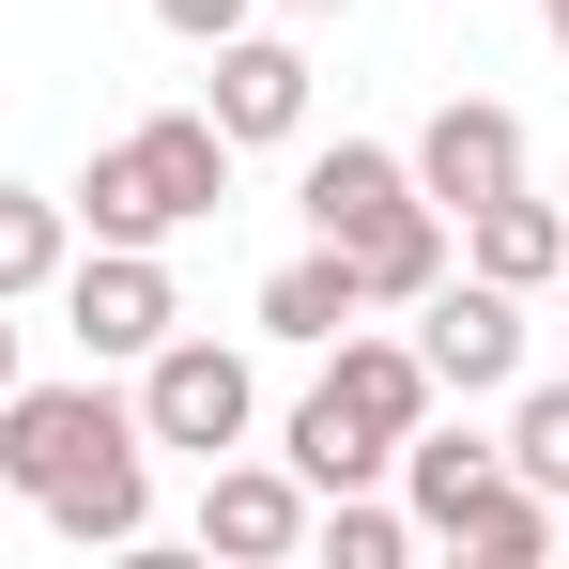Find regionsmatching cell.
Listing matches in <instances>:
<instances>
[{
	"label": "cell",
	"instance_id": "1",
	"mask_svg": "<svg viewBox=\"0 0 569 569\" xmlns=\"http://www.w3.org/2000/svg\"><path fill=\"white\" fill-rule=\"evenodd\" d=\"M62 216H93V247H170L200 216H231V139H216V108H154V123H123L78 200Z\"/></svg>",
	"mask_w": 569,
	"mask_h": 569
},
{
	"label": "cell",
	"instance_id": "2",
	"mask_svg": "<svg viewBox=\"0 0 569 569\" xmlns=\"http://www.w3.org/2000/svg\"><path fill=\"white\" fill-rule=\"evenodd\" d=\"M247 416H262V385H247V355L231 339H154L139 355V447H186V462H231L247 447Z\"/></svg>",
	"mask_w": 569,
	"mask_h": 569
},
{
	"label": "cell",
	"instance_id": "3",
	"mask_svg": "<svg viewBox=\"0 0 569 569\" xmlns=\"http://www.w3.org/2000/svg\"><path fill=\"white\" fill-rule=\"evenodd\" d=\"M523 339H539V323H523V292H492L477 262L416 292V355H431L447 400H508V385H523Z\"/></svg>",
	"mask_w": 569,
	"mask_h": 569
},
{
	"label": "cell",
	"instance_id": "4",
	"mask_svg": "<svg viewBox=\"0 0 569 569\" xmlns=\"http://www.w3.org/2000/svg\"><path fill=\"white\" fill-rule=\"evenodd\" d=\"M108 447H139V400H108V385H0V477L16 492L108 462Z\"/></svg>",
	"mask_w": 569,
	"mask_h": 569
},
{
	"label": "cell",
	"instance_id": "5",
	"mask_svg": "<svg viewBox=\"0 0 569 569\" xmlns=\"http://www.w3.org/2000/svg\"><path fill=\"white\" fill-rule=\"evenodd\" d=\"M62 323H78V355H93V370H139V355L186 323V292H170L154 247H93V262H62Z\"/></svg>",
	"mask_w": 569,
	"mask_h": 569
},
{
	"label": "cell",
	"instance_id": "6",
	"mask_svg": "<svg viewBox=\"0 0 569 569\" xmlns=\"http://www.w3.org/2000/svg\"><path fill=\"white\" fill-rule=\"evenodd\" d=\"M400 170H416V200L462 231L477 200H508V186H523V123H508L492 93H447L431 123H416V154H400Z\"/></svg>",
	"mask_w": 569,
	"mask_h": 569
},
{
	"label": "cell",
	"instance_id": "7",
	"mask_svg": "<svg viewBox=\"0 0 569 569\" xmlns=\"http://www.w3.org/2000/svg\"><path fill=\"white\" fill-rule=\"evenodd\" d=\"M308 477L292 462H200V555H231V569H278V555H308Z\"/></svg>",
	"mask_w": 569,
	"mask_h": 569
},
{
	"label": "cell",
	"instance_id": "8",
	"mask_svg": "<svg viewBox=\"0 0 569 569\" xmlns=\"http://www.w3.org/2000/svg\"><path fill=\"white\" fill-rule=\"evenodd\" d=\"M200 108H216L231 154H247V139H308V47H292V31H216Z\"/></svg>",
	"mask_w": 569,
	"mask_h": 569
},
{
	"label": "cell",
	"instance_id": "9",
	"mask_svg": "<svg viewBox=\"0 0 569 569\" xmlns=\"http://www.w3.org/2000/svg\"><path fill=\"white\" fill-rule=\"evenodd\" d=\"M31 508H47V539H78V555H139V539H154V477H139V447H108V462L47 477Z\"/></svg>",
	"mask_w": 569,
	"mask_h": 569
},
{
	"label": "cell",
	"instance_id": "10",
	"mask_svg": "<svg viewBox=\"0 0 569 569\" xmlns=\"http://www.w3.org/2000/svg\"><path fill=\"white\" fill-rule=\"evenodd\" d=\"M323 400H339L355 431H385V447H400V431H416L447 385H431V355H416V339H355V323H339V370H323Z\"/></svg>",
	"mask_w": 569,
	"mask_h": 569
},
{
	"label": "cell",
	"instance_id": "11",
	"mask_svg": "<svg viewBox=\"0 0 569 569\" xmlns=\"http://www.w3.org/2000/svg\"><path fill=\"white\" fill-rule=\"evenodd\" d=\"M447 247H462V231H447L431 200H385L370 231H339V262H355V292H370V308H416V292L447 278Z\"/></svg>",
	"mask_w": 569,
	"mask_h": 569
},
{
	"label": "cell",
	"instance_id": "12",
	"mask_svg": "<svg viewBox=\"0 0 569 569\" xmlns=\"http://www.w3.org/2000/svg\"><path fill=\"white\" fill-rule=\"evenodd\" d=\"M462 262H477L492 292H555V262H569V216H555L539 186H508V200H477V216H462Z\"/></svg>",
	"mask_w": 569,
	"mask_h": 569
},
{
	"label": "cell",
	"instance_id": "13",
	"mask_svg": "<svg viewBox=\"0 0 569 569\" xmlns=\"http://www.w3.org/2000/svg\"><path fill=\"white\" fill-rule=\"evenodd\" d=\"M385 200H416V170H400L385 139H323L308 186H292V216H308V247H339V231H370Z\"/></svg>",
	"mask_w": 569,
	"mask_h": 569
},
{
	"label": "cell",
	"instance_id": "14",
	"mask_svg": "<svg viewBox=\"0 0 569 569\" xmlns=\"http://www.w3.org/2000/svg\"><path fill=\"white\" fill-rule=\"evenodd\" d=\"M447 539H462L477 569H539V555H555V492H523V477L492 462L462 508H447Z\"/></svg>",
	"mask_w": 569,
	"mask_h": 569
},
{
	"label": "cell",
	"instance_id": "15",
	"mask_svg": "<svg viewBox=\"0 0 569 569\" xmlns=\"http://www.w3.org/2000/svg\"><path fill=\"white\" fill-rule=\"evenodd\" d=\"M278 462L308 477V492H370V477L400 462V447H385V431H355V416H339V400L308 385V400H292V431H278Z\"/></svg>",
	"mask_w": 569,
	"mask_h": 569
},
{
	"label": "cell",
	"instance_id": "16",
	"mask_svg": "<svg viewBox=\"0 0 569 569\" xmlns=\"http://www.w3.org/2000/svg\"><path fill=\"white\" fill-rule=\"evenodd\" d=\"M339 323H370V292H355V262H339V247H308V262H278V278H262V339H339Z\"/></svg>",
	"mask_w": 569,
	"mask_h": 569
},
{
	"label": "cell",
	"instance_id": "17",
	"mask_svg": "<svg viewBox=\"0 0 569 569\" xmlns=\"http://www.w3.org/2000/svg\"><path fill=\"white\" fill-rule=\"evenodd\" d=\"M62 262H78V216H62L47 186H0V308H16V292H47Z\"/></svg>",
	"mask_w": 569,
	"mask_h": 569
},
{
	"label": "cell",
	"instance_id": "18",
	"mask_svg": "<svg viewBox=\"0 0 569 569\" xmlns=\"http://www.w3.org/2000/svg\"><path fill=\"white\" fill-rule=\"evenodd\" d=\"M308 539H323L339 569H400V555H416V508H385V492H323Z\"/></svg>",
	"mask_w": 569,
	"mask_h": 569
},
{
	"label": "cell",
	"instance_id": "19",
	"mask_svg": "<svg viewBox=\"0 0 569 569\" xmlns=\"http://www.w3.org/2000/svg\"><path fill=\"white\" fill-rule=\"evenodd\" d=\"M508 477L569 508V385H508Z\"/></svg>",
	"mask_w": 569,
	"mask_h": 569
},
{
	"label": "cell",
	"instance_id": "20",
	"mask_svg": "<svg viewBox=\"0 0 569 569\" xmlns=\"http://www.w3.org/2000/svg\"><path fill=\"white\" fill-rule=\"evenodd\" d=\"M262 0H154V31H186V47H216V31H247Z\"/></svg>",
	"mask_w": 569,
	"mask_h": 569
},
{
	"label": "cell",
	"instance_id": "21",
	"mask_svg": "<svg viewBox=\"0 0 569 569\" xmlns=\"http://www.w3.org/2000/svg\"><path fill=\"white\" fill-rule=\"evenodd\" d=\"M278 16H355V0H278Z\"/></svg>",
	"mask_w": 569,
	"mask_h": 569
},
{
	"label": "cell",
	"instance_id": "22",
	"mask_svg": "<svg viewBox=\"0 0 569 569\" xmlns=\"http://www.w3.org/2000/svg\"><path fill=\"white\" fill-rule=\"evenodd\" d=\"M539 31H555V47H569V0H539Z\"/></svg>",
	"mask_w": 569,
	"mask_h": 569
},
{
	"label": "cell",
	"instance_id": "23",
	"mask_svg": "<svg viewBox=\"0 0 569 569\" xmlns=\"http://www.w3.org/2000/svg\"><path fill=\"white\" fill-rule=\"evenodd\" d=\"M0 385H16V323H0Z\"/></svg>",
	"mask_w": 569,
	"mask_h": 569
},
{
	"label": "cell",
	"instance_id": "24",
	"mask_svg": "<svg viewBox=\"0 0 569 569\" xmlns=\"http://www.w3.org/2000/svg\"><path fill=\"white\" fill-rule=\"evenodd\" d=\"M555 323H569V262H555Z\"/></svg>",
	"mask_w": 569,
	"mask_h": 569
},
{
	"label": "cell",
	"instance_id": "25",
	"mask_svg": "<svg viewBox=\"0 0 569 569\" xmlns=\"http://www.w3.org/2000/svg\"><path fill=\"white\" fill-rule=\"evenodd\" d=\"M555 216H569V186H555Z\"/></svg>",
	"mask_w": 569,
	"mask_h": 569
}]
</instances>
